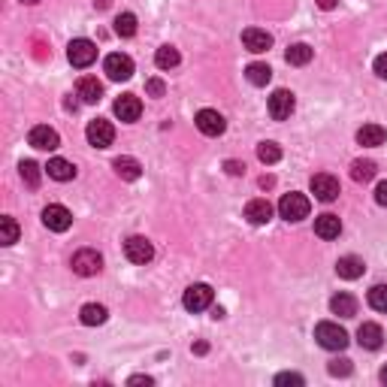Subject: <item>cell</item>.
Returning <instances> with one entry per match:
<instances>
[{
	"mask_svg": "<svg viewBox=\"0 0 387 387\" xmlns=\"http://www.w3.org/2000/svg\"><path fill=\"white\" fill-rule=\"evenodd\" d=\"M315 339H318L321 348H327V351H345L348 348V333H345L339 324H333V321H321V324L315 327Z\"/></svg>",
	"mask_w": 387,
	"mask_h": 387,
	"instance_id": "obj_1",
	"label": "cell"
},
{
	"mask_svg": "<svg viewBox=\"0 0 387 387\" xmlns=\"http://www.w3.org/2000/svg\"><path fill=\"white\" fill-rule=\"evenodd\" d=\"M70 267H73V273L76 276L91 278V276H97L103 269V258H100V251H94V249H79L76 254H73Z\"/></svg>",
	"mask_w": 387,
	"mask_h": 387,
	"instance_id": "obj_2",
	"label": "cell"
},
{
	"mask_svg": "<svg viewBox=\"0 0 387 387\" xmlns=\"http://www.w3.org/2000/svg\"><path fill=\"white\" fill-rule=\"evenodd\" d=\"M309 209H312V203H309V197L306 194H285L282 200H278V212H282V218L285 221H303V218H309Z\"/></svg>",
	"mask_w": 387,
	"mask_h": 387,
	"instance_id": "obj_3",
	"label": "cell"
},
{
	"mask_svg": "<svg viewBox=\"0 0 387 387\" xmlns=\"http://www.w3.org/2000/svg\"><path fill=\"white\" fill-rule=\"evenodd\" d=\"M103 73L112 82H127L134 76V61H130V55L112 52V55H106V61H103Z\"/></svg>",
	"mask_w": 387,
	"mask_h": 387,
	"instance_id": "obj_4",
	"label": "cell"
},
{
	"mask_svg": "<svg viewBox=\"0 0 387 387\" xmlns=\"http://www.w3.org/2000/svg\"><path fill=\"white\" fill-rule=\"evenodd\" d=\"M67 57H70L73 67L85 70L97 61V46L91 43V39H73V43L67 46Z\"/></svg>",
	"mask_w": 387,
	"mask_h": 387,
	"instance_id": "obj_5",
	"label": "cell"
},
{
	"mask_svg": "<svg viewBox=\"0 0 387 387\" xmlns=\"http://www.w3.org/2000/svg\"><path fill=\"white\" fill-rule=\"evenodd\" d=\"M43 224H46L48 230H55V233H64V230H70L73 215H70L67 206H61V203H48L46 209H43Z\"/></svg>",
	"mask_w": 387,
	"mask_h": 387,
	"instance_id": "obj_6",
	"label": "cell"
},
{
	"mask_svg": "<svg viewBox=\"0 0 387 387\" xmlns=\"http://www.w3.org/2000/svg\"><path fill=\"white\" fill-rule=\"evenodd\" d=\"M85 136H88V143H91L94 148H109L112 139H115V127L106 118H94V121H88Z\"/></svg>",
	"mask_w": 387,
	"mask_h": 387,
	"instance_id": "obj_7",
	"label": "cell"
},
{
	"mask_svg": "<svg viewBox=\"0 0 387 387\" xmlns=\"http://www.w3.org/2000/svg\"><path fill=\"white\" fill-rule=\"evenodd\" d=\"M312 194L321 203H333L339 197V179H333L330 172H318V176H312Z\"/></svg>",
	"mask_w": 387,
	"mask_h": 387,
	"instance_id": "obj_8",
	"label": "cell"
},
{
	"mask_svg": "<svg viewBox=\"0 0 387 387\" xmlns=\"http://www.w3.org/2000/svg\"><path fill=\"white\" fill-rule=\"evenodd\" d=\"M197 130H200L203 136H221L227 130V121H224V115L215 112V109H200L197 112Z\"/></svg>",
	"mask_w": 387,
	"mask_h": 387,
	"instance_id": "obj_9",
	"label": "cell"
},
{
	"mask_svg": "<svg viewBox=\"0 0 387 387\" xmlns=\"http://www.w3.org/2000/svg\"><path fill=\"white\" fill-rule=\"evenodd\" d=\"M212 296H215V294H212V287L200 282V285H191V287H188L185 296H182V303H185L188 312H206V309L212 306Z\"/></svg>",
	"mask_w": 387,
	"mask_h": 387,
	"instance_id": "obj_10",
	"label": "cell"
},
{
	"mask_svg": "<svg viewBox=\"0 0 387 387\" xmlns=\"http://www.w3.org/2000/svg\"><path fill=\"white\" fill-rule=\"evenodd\" d=\"M28 143L34 148H39V152H55V148L61 145V136H57V130H52L48 125H37L28 134Z\"/></svg>",
	"mask_w": 387,
	"mask_h": 387,
	"instance_id": "obj_11",
	"label": "cell"
},
{
	"mask_svg": "<svg viewBox=\"0 0 387 387\" xmlns=\"http://www.w3.org/2000/svg\"><path fill=\"white\" fill-rule=\"evenodd\" d=\"M125 254L130 263H148L154 258V245L145 240V236H130L125 242Z\"/></svg>",
	"mask_w": 387,
	"mask_h": 387,
	"instance_id": "obj_12",
	"label": "cell"
},
{
	"mask_svg": "<svg viewBox=\"0 0 387 387\" xmlns=\"http://www.w3.org/2000/svg\"><path fill=\"white\" fill-rule=\"evenodd\" d=\"M115 115H118L125 125H134L139 115H143V100H139L136 94H121L118 100H115Z\"/></svg>",
	"mask_w": 387,
	"mask_h": 387,
	"instance_id": "obj_13",
	"label": "cell"
},
{
	"mask_svg": "<svg viewBox=\"0 0 387 387\" xmlns=\"http://www.w3.org/2000/svg\"><path fill=\"white\" fill-rule=\"evenodd\" d=\"M294 94L291 91H285V88H278V91L269 97V115H273L276 121H285V118H291V112H294Z\"/></svg>",
	"mask_w": 387,
	"mask_h": 387,
	"instance_id": "obj_14",
	"label": "cell"
},
{
	"mask_svg": "<svg viewBox=\"0 0 387 387\" xmlns=\"http://www.w3.org/2000/svg\"><path fill=\"white\" fill-rule=\"evenodd\" d=\"M242 46L249 48V52H254V55H263V52L273 48V37H269L267 30H260V28H245L242 30Z\"/></svg>",
	"mask_w": 387,
	"mask_h": 387,
	"instance_id": "obj_15",
	"label": "cell"
},
{
	"mask_svg": "<svg viewBox=\"0 0 387 387\" xmlns=\"http://www.w3.org/2000/svg\"><path fill=\"white\" fill-rule=\"evenodd\" d=\"M357 342H360V348H366V351H378L384 342V330L378 324H372V321H366L357 330Z\"/></svg>",
	"mask_w": 387,
	"mask_h": 387,
	"instance_id": "obj_16",
	"label": "cell"
},
{
	"mask_svg": "<svg viewBox=\"0 0 387 387\" xmlns=\"http://www.w3.org/2000/svg\"><path fill=\"white\" fill-rule=\"evenodd\" d=\"M315 233L321 236V240H339V233H342L339 215H333V212H324V215H318L315 218Z\"/></svg>",
	"mask_w": 387,
	"mask_h": 387,
	"instance_id": "obj_17",
	"label": "cell"
},
{
	"mask_svg": "<svg viewBox=\"0 0 387 387\" xmlns=\"http://www.w3.org/2000/svg\"><path fill=\"white\" fill-rule=\"evenodd\" d=\"M336 273H339V278H348V282H354V278H360L366 273L363 260L354 258V254H345V258L336 260Z\"/></svg>",
	"mask_w": 387,
	"mask_h": 387,
	"instance_id": "obj_18",
	"label": "cell"
},
{
	"mask_svg": "<svg viewBox=\"0 0 387 387\" xmlns=\"http://www.w3.org/2000/svg\"><path fill=\"white\" fill-rule=\"evenodd\" d=\"M245 218H249V224H267L269 218H273V206H269V200H249V206H245Z\"/></svg>",
	"mask_w": 387,
	"mask_h": 387,
	"instance_id": "obj_19",
	"label": "cell"
},
{
	"mask_svg": "<svg viewBox=\"0 0 387 387\" xmlns=\"http://www.w3.org/2000/svg\"><path fill=\"white\" fill-rule=\"evenodd\" d=\"M76 94L82 97V103H100L103 85H100V82H97L94 76H82L79 85H76Z\"/></svg>",
	"mask_w": 387,
	"mask_h": 387,
	"instance_id": "obj_20",
	"label": "cell"
},
{
	"mask_svg": "<svg viewBox=\"0 0 387 387\" xmlns=\"http://www.w3.org/2000/svg\"><path fill=\"white\" fill-rule=\"evenodd\" d=\"M115 172H118L125 182H136L139 176H143V167H139V161L136 158H127V154H121V158H115Z\"/></svg>",
	"mask_w": 387,
	"mask_h": 387,
	"instance_id": "obj_21",
	"label": "cell"
},
{
	"mask_svg": "<svg viewBox=\"0 0 387 387\" xmlns=\"http://www.w3.org/2000/svg\"><path fill=\"white\" fill-rule=\"evenodd\" d=\"M384 139H387V130L381 125H363L357 130V143L360 145L375 148V145H384Z\"/></svg>",
	"mask_w": 387,
	"mask_h": 387,
	"instance_id": "obj_22",
	"label": "cell"
},
{
	"mask_svg": "<svg viewBox=\"0 0 387 387\" xmlns=\"http://www.w3.org/2000/svg\"><path fill=\"white\" fill-rule=\"evenodd\" d=\"M46 172H48V179H55V182H70V179L76 176V167H73L70 161H64V158H52L48 161V167H46Z\"/></svg>",
	"mask_w": 387,
	"mask_h": 387,
	"instance_id": "obj_23",
	"label": "cell"
},
{
	"mask_svg": "<svg viewBox=\"0 0 387 387\" xmlns=\"http://www.w3.org/2000/svg\"><path fill=\"white\" fill-rule=\"evenodd\" d=\"M79 318L85 327H100V324H106L109 312H106V306H100V303H88V306H82Z\"/></svg>",
	"mask_w": 387,
	"mask_h": 387,
	"instance_id": "obj_24",
	"label": "cell"
},
{
	"mask_svg": "<svg viewBox=\"0 0 387 387\" xmlns=\"http://www.w3.org/2000/svg\"><path fill=\"white\" fill-rule=\"evenodd\" d=\"M330 312L339 318H354L357 315V300H354L351 294H336L330 300Z\"/></svg>",
	"mask_w": 387,
	"mask_h": 387,
	"instance_id": "obj_25",
	"label": "cell"
},
{
	"mask_svg": "<svg viewBox=\"0 0 387 387\" xmlns=\"http://www.w3.org/2000/svg\"><path fill=\"white\" fill-rule=\"evenodd\" d=\"M312 55H315V52H312V48L306 46V43H294L291 48H287V64H291V67H306V64L312 61Z\"/></svg>",
	"mask_w": 387,
	"mask_h": 387,
	"instance_id": "obj_26",
	"label": "cell"
},
{
	"mask_svg": "<svg viewBox=\"0 0 387 387\" xmlns=\"http://www.w3.org/2000/svg\"><path fill=\"white\" fill-rule=\"evenodd\" d=\"M245 79H249L251 85L263 88L269 79H273V70H269L267 64H258V61H254V64H249V67H245Z\"/></svg>",
	"mask_w": 387,
	"mask_h": 387,
	"instance_id": "obj_27",
	"label": "cell"
},
{
	"mask_svg": "<svg viewBox=\"0 0 387 387\" xmlns=\"http://www.w3.org/2000/svg\"><path fill=\"white\" fill-rule=\"evenodd\" d=\"M179 61H182V55H179V48H172V46H161L158 55H154V64H158L161 70L179 67Z\"/></svg>",
	"mask_w": 387,
	"mask_h": 387,
	"instance_id": "obj_28",
	"label": "cell"
},
{
	"mask_svg": "<svg viewBox=\"0 0 387 387\" xmlns=\"http://www.w3.org/2000/svg\"><path fill=\"white\" fill-rule=\"evenodd\" d=\"M375 161H354L351 163V179L354 182H372L375 179Z\"/></svg>",
	"mask_w": 387,
	"mask_h": 387,
	"instance_id": "obj_29",
	"label": "cell"
},
{
	"mask_svg": "<svg viewBox=\"0 0 387 387\" xmlns=\"http://www.w3.org/2000/svg\"><path fill=\"white\" fill-rule=\"evenodd\" d=\"M115 34L125 37V39L134 37L136 34V15L134 12H121L118 19H115Z\"/></svg>",
	"mask_w": 387,
	"mask_h": 387,
	"instance_id": "obj_30",
	"label": "cell"
},
{
	"mask_svg": "<svg viewBox=\"0 0 387 387\" xmlns=\"http://www.w3.org/2000/svg\"><path fill=\"white\" fill-rule=\"evenodd\" d=\"M0 242L3 245H15L19 242V224H15V218H0Z\"/></svg>",
	"mask_w": 387,
	"mask_h": 387,
	"instance_id": "obj_31",
	"label": "cell"
},
{
	"mask_svg": "<svg viewBox=\"0 0 387 387\" xmlns=\"http://www.w3.org/2000/svg\"><path fill=\"white\" fill-rule=\"evenodd\" d=\"M19 172H21V182L28 185V188H39V163L21 161L19 163Z\"/></svg>",
	"mask_w": 387,
	"mask_h": 387,
	"instance_id": "obj_32",
	"label": "cell"
},
{
	"mask_svg": "<svg viewBox=\"0 0 387 387\" xmlns=\"http://www.w3.org/2000/svg\"><path fill=\"white\" fill-rule=\"evenodd\" d=\"M258 158H260V163H278L282 161V148H278L276 143H260L258 145Z\"/></svg>",
	"mask_w": 387,
	"mask_h": 387,
	"instance_id": "obj_33",
	"label": "cell"
},
{
	"mask_svg": "<svg viewBox=\"0 0 387 387\" xmlns=\"http://www.w3.org/2000/svg\"><path fill=\"white\" fill-rule=\"evenodd\" d=\"M369 306L375 312H387V285H375L369 291Z\"/></svg>",
	"mask_w": 387,
	"mask_h": 387,
	"instance_id": "obj_34",
	"label": "cell"
},
{
	"mask_svg": "<svg viewBox=\"0 0 387 387\" xmlns=\"http://www.w3.org/2000/svg\"><path fill=\"white\" fill-rule=\"evenodd\" d=\"M330 375H351V360H333V363H330Z\"/></svg>",
	"mask_w": 387,
	"mask_h": 387,
	"instance_id": "obj_35",
	"label": "cell"
},
{
	"mask_svg": "<svg viewBox=\"0 0 387 387\" xmlns=\"http://www.w3.org/2000/svg\"><path fill=\"white\" fill-rule=\"evenodd\" d=\"M145 91L152 94V97H163V91H167V88H163L161 79H148V82H145Z\"/></svg>",
	"mask_w": 387,
	"mask_h": 387,
	"instance_id": "obj_36",
	"label": "cell"
},
{
	"mask_svg": "<svg viewBox=\"0 0 387 387\" xmlns=\"http://www.w3.org/2000/svg\"><path fill=\"white\" fill-rule=\"evenodd\" d=\"M372 70H375V76H378V79H387V52H384V55H378V57H375V64H372Z\"/></svg>",
	"mask_w": 387,
	"mask_h": 387,
	"instance_id": "obj_37",
	"label": "cell"
},
{
	"mask_svg": "<svg viewBox=\"0 0 387 387\" xmlns=\"http://www.w3.org/2000/svg\"><path fill=\"white\" fill-rule=\"evenodd\" d=\"M276 384H303V375H296V372H282V375H276Z\"/></svg>",
	"mask_w": 387,
	"mask_h": 387,
	"instance_id": "obj_38",
	"label": "cell"
},
{
	"mask_svg": "<svg viewBox=\"0 0 387 387\" xmlns=\"http://www.w3.org/2000/svg\"><path fill=\"white\" fill-rule=\"evenodd\" d=\"M224 170L230 172V176H242V172H245V163H240V161H227Z\"/></svg>",
	"mask_w": 387,
	"mask_h": 387,
	"instance_id": "obj_39",
	"label": "cell"
},
{
	"mask_svg": "<svg viewBox=\"0 0 387 387\" xmlns=\"http://www.w3.org/2000/svg\"><path fill=\"white\" fill-rule=\"evenodd\" d=\"M375 203L378 206H387V182H381L375 188Z\"/></svg>",
	"mask_w": 387,
	"mask_h": 387,
	"instance_id": "obj_40",
	"label": "cell"
},
{
	"mask_svg": "<svg viewBox=\"0 0 387 387\" xmlns=\"http://www.w3.org/2000/svg\"><path fill=\"white\" fill-rule=\"evenodd\" d=\"M127 384H145V387H148V384H154V378H152V375H130Z\"/></svg>",
	"mask_w": 387,
	"mask_h": 387,
	"instance_id": "obj_41",
	"label": "cell"
},
{
	"mask_svg": "<svg viewBox=\"0 0 387 387\" xmlns=\"http://www.w3.org/2000/svg\"><path fill=\"white\" fill-rule=\"evenodd\" d=\"M315 3L321 6V10H336V6H339V0H315Z\"/></svg>",
	"mask_w": 387,
	"mask_h": 387,
	"instance_id": "obj_42",
	"label": "cell"
},
{
	"mask_svg": "<svg viewBox=\"0 0 387 387\" xmlns=\"http://www.w3.org/2000/svg\"><path fill=\"white\" fill-rule=\"evenodd\" d=\"M194 351H197V354H206V351H209V345H206V342H197Z\"/></svg>",
	"mask_w": 387,
	"mask_h": 387,
	"instance_id": "obj_43",
	"label": "cell"
},
{
	"mask_svg": "<svg viewBox=\"0 0 387 387\" xmlns=\"http://www.w3.org/2000/svg\"><path fill=\"white\" fill-rule=\"evenodd\" d=\"M378 378H381V384H387V366L381 369V372H378Z\"/></svg>",
	"mask_w": 387,
	"mask_h": 387,
	"instance_id": "obj_44",
	"label": "cell"
},
{
	"mask_svg": "<svg viewBox=\"0 0 387 387\" xmlns=\"http://www.w3.org/2000/svg\"><path fill=\"white\" fill-rule=\"evenodd\" d=\"M97 6H100V10H106V6H109V0H94Z\"/></svg>",
	"mask_w": 387,
	"mask_h": 387,
	"instance_id": "obj_45",
	"label": "cell"
},
{
	"mask_svg": "<svg viewBox=\"0 0 387 387\" xmlns=\"http://www.w3.org/2000/svg\"><path fill=\"white\" fill-rule=\"evenodd\" d=\"M21 3H28V6H34V3H39V0H21Z\"/></svg>",
	"mask_w": 387,
	"mask_h": 387,
	"instance_id": "obj_46",
	"label": "cell"
}]
</instances>
